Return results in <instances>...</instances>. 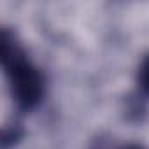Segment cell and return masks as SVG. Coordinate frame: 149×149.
<instances>
[{"label": "cell", "mask_w": 149, "mask_h": 149, "mask_svg": "<svg viewBox=\"0 0 149 149\" xmlns=\"http://www.w3.org/2000/svg\"><path fill=\"white\" fill-rule=\"evenodd\" d=\"M137 84L142 95L149 97V54H146L137 68Z\"/></svg>", "instance_id": "cell-2"}, {"label": "cell", "mask_w": 149, "mask_h": 149, "mask_svg": "<svg viewBox=\"0 0 149 149\" xmlns=\"http://www.w3.org/2000/svg\"><path fill=\"white\" fill-rule=\"evenodd\" d=\"M21 128L18 125H13V126H6L4 128V137H2V147L7 149L9 146L16 144L19 139H21Z\"/></svg>", "instance_id": "cell-3"}, {"label": "cell", "mask_w": 149, "mask_h": 149, "mask_svg": "<svg viewBox=\"0 0 149 149\" xmlns=\"http://www.w3.org/2000/svg\"><path fill=\"white\" fill-rule=\"evenodd\" d=\"M0 46H2L0 58L9 83L11 97L21 112H30L44 98L46 79L42 72L30 61L19 42L14 39V33H11L7 28L2 30Z\"/></svg>", "instance_id": "cell-1"}, {"label": "cell", "mask_w": 149, "mask_h": 149, "mask_svg": "<svg viewBox=\"0 0 149 149\" xmlns=\"http://www.w3.org/2000/svg\"><path fill=\"white\" fill-rule=\"evenodd\" d=\"M118 149H147V147H144L142 144H135V142H130V144H125V146H121V147H118Z\"/></svg>", "instance_id": "cell-4"}]
</instances>
